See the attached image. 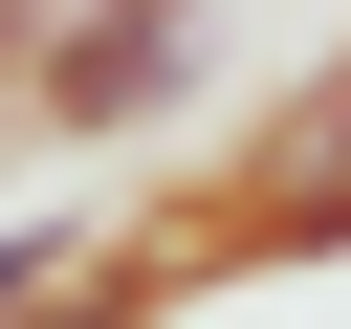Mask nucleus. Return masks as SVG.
<instances>
[{
  "label": "nucleus",
  "mask_w": 351,
  "mask_h": 329,
  "mask_svg": "<svg viewBox=\"0 0 351 329\" xmlns=\"http://www.w3.org/2000/svg\"><path fill=\"white\" fill-rule=\"evenodd\" d=\"M329 241H351V44H329V66L219 154V197H197V219H154V263H176V285H219V263H329Z\"/></svg>",
  "instance_id": "1"
},
{
  "label": "nucleus",
  "mask_w": 351,
  "mask_h": 329,
  "mask_svg": "<svg viewBox=\"0 0 351 329\" xmlns=\"http://www.w3.org/2000/svg\"><path fill=\"white\" fill-rule=\"evenodd\" d=\"M197 66H219V0H66L44 88H22V154H132V132L197 110Z\"/></svg>",
  "instance_id": "2"
},
{
  "label": "nucleus",
  "mask_w": 351,
  "mask_h": 329,
  "mask_svg": "<svg viewBox=\"0 0 351 329\" xmlns=\"http://www.w3.org/2000/svg\"><path fill=\"white\" fill-rule=\"evenodd\" d=\"M44 22H66V0H0V154H22V88H44Z\"/></svg>",
  "instance_id": "3"
},
{
  "label": "nucleus",
  "mask_w": 351,
  "mask_h": 329,
  "mask_svg": "<svg viewBox=\"0 0 351 329\" xmlns=\"http://www.w3.org/2000/svg\"><path fill=\"white\" fill-rule=\"evenodd\" d=\"M66 241H88V219H0V329H22V285H44Z\"/></svg>",
  "instance_id": "4"
}]
</instances>
